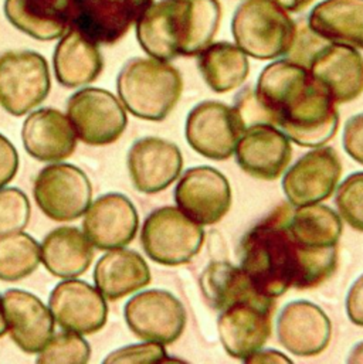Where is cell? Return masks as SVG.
Here are the masks:
<instances>
[{
	"instance_id": "6da1fadb",
	"label": "cell",
	"mask_w": 363,
	"mask_h": 364,
	"mask_svg": "<svg viewBox=\"0 0 363 364\" xmlns=\"http://www.w3.org/2000/svg\"><path fill=\"white\" fill-rule=\"evenodd\" d=\"M290 208L291 204L275 207L238 244V267L257 292L271 299L291 288H317L338 268V248L311 250L294 240L287 225Z\"/></svg>"
},
{
	"instance_id": "7a4b0ae2",
	"label": "cell",
	"mask_w": 363,
	"mask_h": 364,
	"mask_svg": "<svg viewBox=\"0 0 363 364\" xmlns=\"http://www.w3.org/2000/svg\"><path fill=\"white\" fill-rule=\"evenodd\" d=\"M254 95L268 122L300 146H324L338 132V104L301 64L273 61L260 73Z\"/></svg>"
},
{
	"instance_id": "3957f363",
	"label": "cell",
	"mask_w": 363,
	"mask_h": 364,
	"mask_svg": "<svg viewBox=\"0 0 363 364\" xmlns=\"http://www.w3.org/2000/svg\"><path fill=\"white\" fill-rule=\"evenodd\" d=\"M219 0H152L135 23L137 40L152 58L194 57L219 31Z\"/></svg>"
},
{
	"instance_id": "277c9868",
	"label": "cell",
	"mask_w": 363,
	"mask_h": 364,
	"mask_svg": "<svg viewBox=\"0 0 363 364\" xmlns=\"http://www.w3.org/2000/svg\"><path fill=\"white\" fill-rule=\"evenodd\" d=\"M117 92L130 114L161 122L181 100L183 77L169 61L135 57L122 65L117 77Z\"/></svg>"
},
{
	"instance_id": "5b68a950",
	"label": "cell",
	"mask_w": 363,
	"mask_h": 364,
	"mask_svg": "<svg viewBox=\"0 0 363 364\" xmlns=\"http://www.w3.org/2000/svg\"><path fill=\"white\" fill-rule=\"evenodd\" d=\"M295 31L297 21L275 0H244L231 18L234 43L260 61L285 57Z\"/></svg>"
},
{
	"instance_id": "8992f818",
	"label": "cell",
	"mask_w": 363,
	"mask_h": 364,
	"mask_svg": "<svg viewBox=\"0 0 363 364\" xmlns=\"http://www.w3.org/2000/svg\"><path fill=\"white\" fill-rule=\"evenodd\" d=\"M203 244V225L174 205L154 210L142 224L141 245L144 252L159 265H184L200 252Z\"/></svg>"
},
{
	"instance_id": "52a82bcc",
	"label": "cell",
	"mask_w": 363,
	"mask_h": 364,
	"mask_svg": "<svg viewBox=\"0 0 363 364\" xmlns=\"http://www.w3.org/2000/svg\"><path fill=\"white\" fill-rule=\"evenodd\" d=\"M51 90L47 60L31 50L0 54V107L11 117H23L41 105Z\"/></svg>"
},
{
	"instance_id": "ba28073f",
	"label": "cell",
	"mask_w": 363,
	"mask_h": 364,
	"mask_svg": "<svg viewBox=\"0 0 363 364\" xmlns=\"http://www.w3.org/2000/svg\"><path fill=\"white\" fill-rule=\"evenodd\" d=\"M65 114L80 142L88 146H107L117 142L128 125L127 109L112 92L87 87L67 101Z\"/></svg>"
},
{
	"instance_id": "9c48e42d",
	"label": "cell",
	"mask_w": 363,
	"mask_h": 364,
	"mask_svg": "<svg viewBox=\"0 0 363 364\" xmlns=\"http://www.w3.org/2000/svg\"><path fill=\"white\" fill-rule=\"evenodd\" d=\"M33 197L40 211L57 223L75 221L84 215L93 201V184L78 166L50 164L33 183Z\"/></svg>"
},
{
	"instance_id": "30bf717a",
	"label": "cell",
	"mask_w": 363,
	"mask_h": 364,
	"mask_svg": "<svg viewBox=\"0 0 363 364\" xmlns=\"http://www.w3.org/2000/svg\"><path fill=\"white\" fill-rule=\"evenodd\" d=\"M246 129V122L233 105L220 101H203L193 107L184 124L189 146L203 158L227 161Z\"/></svg>"
},
{
	"instance_id": "8fae6325",
	"label": "cell",
	"mask_w": 363,
	"mask_h": 364,
	"mask_svg": "<svg viewBox=\"0 0 363 364\" xmlns=\"http://www.w3.org/2000/svg\"><path fill=\"white\" fill-rule=\"evenodd\" d=\"M275 299L258 296L233 304L219 312L217 333L226 353L246 362L271 336Z\"/></svg>"
},
{
	"instance_id": "7c38bea8",
	"label": "cell",
	"mask_w": 363,
	"mask_h": 364,
	"mask_svg": "<svg viewBox=\"0 0 363 364\" xmlns=\"http://www.w3.org/2000/svg\"><path fill=\"white\" fill-rule=\"evenodd\" d=\"M128 329L141 341L169 346L181 339L187 312L179 298L165 289H148L134 295L124 306Z\"/></svg>"
},
{
	"instance_id": "4fadbf2b",
	"label": "cell",
	"mask_w": 363,
	"mask_h": 364,
	"mask_svg": "<svg viewBox=\"0 0 363 364\" xmlns=\"http://www.w3.org/2000/svg\"><path fill=\"white\" fill-rule=\"evenodd\" d=\"M177 207L200 225H213L230 211L233 193L228 179L211 166L189 168L175 188Z\"/></svg>"
},
{
	"instance_id": "5bb4252c",
	"label": "cell",
	"mask_w": 363,
	"mask_h": 364,
	"mask_svg": "<svg viewBox=\"0 0 363 364\" xmlns=\"http://www.w3.org/2000/svg\"><path fill=\"white\" fill-rule=\"evenodd\" d=\"M54 322L68 332L83 336L100 332L108 321V305L102 294L78 278L58 282L48 296Z\"/></svg>"
},
{
	"instance_id": "9a60e30c",
	"label": "cell",
	"mask_w": 363,
	"mask_h": 364,
	"mask_svg": "<svg viewBox=\"0 0 363 364\" xmlns=\"http://www.w3.org/2000/svg\"><path fill=\"white\" fill-rule=\"evenodd\" d=\"M342 176L338 152L330 146L312 148L284 172L283 190L294 207L328 200Z\"/></svg>"
},
{
	"instance_id": "2e32d148",
	"label": "cell",
	"mask_w": 363,
	"mask_h": 364,
	"mask_svg": "<svg viewBox=\"0 0 363 364\" xmlns=\"http://www.w3.org/2000/svg\"><path fill=\"white\" fill-rule=\"evenodd\" d=\"M140 228L138 210L122 193L110 191L91 201L83 215V232L95 250L110 251L130 245Z\"/></svg>"
},
{
	"instance_id": "e0dca14e",
	"label": "cell",
	"mask_w": 363,
	"mask_h": 364,
	"mask_svg": "<svg viewBox=\"0 0 363 364\" xmlns=\"http://www.w3.org/2000/svg\"><path fill=\"white\" fill-rule=\"evenodd\" d=\"M240 169L251 178L273 182L287 171L293 146L288 136L273 124L248 125L234 151Z\"/></svg>"
},
{
	"instance_id": "ac0fdd59",
	"label": "cell",
	"mask_w": 363,
	"mask_h": 364,
	"mask_svg": "<svg viewBox=\"0 0 363 364\" xmlns=\"http://www.w3.org/2000/svg\"><path fill=\"white\" fill-rule=\"evenodd\" d=\"M152 0H75L71 27L97 46L122 40Z\"/></svg>"
},
{
	"instance_id": "d6986e66",
	"label": "cell",
	"mask_w": 363,
	"mask_h": 364,
	"mask_svg": "<svg viewBox=\"0 0 363 364\" xmlns=\"http://www.w3.org/2000/svg\"><path fill=\"white\" fill-rule=\"evenodd\" d=\"M280 345L294 356L312 358L327 350L332 338L328 315L311 301L288 302L277 318Z\"/></svg>"
},
{
	"instance_id": "ffe728a7",
	"label": "cell",
	"mask_w": 363,
	"mask_h": 364,
	"mask_svg": "<svg viewBox=\"0 0 363 364\" xmlns=\"http://www.w3.org/2000/svg\"><path fill=\"white\" fill-rule=\"evenodd\" d=\"M132 186L144 194H157L177 182L183 169V156L177 144L158 136L135 141L127 155Z\"/></svg>"
},
{
	"instance_id": "44dd1931",
	"label": "cell",
	"mask_w": 363,
	"mask_h": 364,
	"mask_svg": "<svg viewBox=\"0 0 363 364\" xmlns=\"http://www.w3.org/2000/svg\"><path fill=\"white\" fill-rule=\"evenodd\" d=\"M307 68L338 105L362 95L363 57L354 47L327 41L312 54Z\"/></svg>"
},
{
	"instance_id": "7402d4cb",
	"label": "cell",
	"mask_w": 363,
	"mask_h": 364,
	"mask_svg": "<svg viewBox=\"0 0 363 364\" xmlns=\"http://www.w3.org/2000/svg\"><path fill=\"white\" fill-rule=\"evenodd\" d=\"M1 311L7 333L26 355H37L54 335L56 322L48 305L28 291L13 288L3 292Z\"/></svg>"
},
{
	"instance_id": "603a6c76",
	"label": "cell",
	"mask_w": 363,
	"mask_h": 364,
	"mask_svg": "<svg viewBox=\"0 0 363 364\" xmlns=\"http://www.w3.org/2000/svg\"><path fill=\"white\" fill-rule=\"evenodd\" d=\"M21 142L33 159L57 164L73 156L78 138L67 114L56 108H40L24 119Z\"/></svg>"
},
{
	"instance_id": "cb8c5ba5",
	"label": "cell",
	"mask_w": 363,
	"mask_h": 364,
	"mask_svg": "<svg viewBox=\"0 0 363 364\" xmlns=\"http://www.w3.org/2000/svg\"><path fill=\"white\" fill-rule=\"evenodd\" d=\"M75 0H4L7 21L38 41L60 38L71 27Z\"/></svg>"
},
{
	"instance_id": "d4e9b609",
	"label": "cell",
	"mask_w": 363,
	"mask_h": 364,
	"mask_svg": "<svg viewBox=\"0 0 363 364\" xmlns=\"http://www.w3.org/2000/svg\"><path fill=\"white\" fill-rule=\"evenodd\" d=\"M93 278L94 287L110 302L137 294L152 281L145 258L125 247L105 251L94 267Z\"/></svg>"
},
{
	"instance_id": "484cf974",
	"label": "cell",
	"mask_w": 363,
	"mask_h": 364,
	"mask_svg": "<svg viewBox=\"0 0 363 364\" xmlns=\"http://www.w3.org/2000/svg\"><path fill=\"white\" fill-rule=\"evenodd\" d=\"M94 245L83 230L63 225L51 230L40 242L44 268L56 278L68 279L84 275L94 259Z\"/></svg>"
},
{
	"instance_id": "4316f807",
	"label": "cell",
	"mask_w": 363,
	"mask_h": 364,
	"mask_svg": "<svg viewBox=\"0 0 363 364\" xmlns=\"http://www.w3.org/2000/svg\"><path fill=\"white\" fill-rule=\"evenodd\" d=\"M56 80L65 88H80L94 82L104 70V57L97 44L70 28L60 37L53 53Z\"/></svg>"
},
{
	"instance_id": "83f0119b",
	"label": "cell",
	"mask_w": 363,
	"mask_h": 364,
	"mask_svg": "<svg viewBox=\"0 0 363 364\" xmlns=\"http://www.w3.org/2000/svg\"><path fill=\"white\" fill-rule=\"evenodd\" d=\"M307 23L328 43L363 50V0H324L311 10Z\"/></svg>"
},
{
	"instance_id": "f1b7e54d",
	"label": "cell",
	"mask_w": 363,
	"mask_h": 364,
	"mask_svg": "<svg viewBox=\"0 0 363 364\" xmlns=\"http://www.w3.org/2000/svg\"><path fill=\"white\" fill-rule=\"evenodd\" d=\"M196 57L203 81L217 94L234 91L250 74L248 55L228 41L210 43Z\"/></svg>"
},
{
	"instance_id": "f546056e",
	"label": "cell",
	"mask_w": 363,
	"mask_h": 364,
	"mask_svg": "<svg viewBox=\"0 0 363 364\" xmlns=\"http://www.w3.org/2000/svg\"><path fill=\"white\" fill-rule=\"evenodd\" d=\"M287 225L294 240L305 248H338L342 237V218L331 207L315 203L291 205Z\"/></svg>"
},
{
	"instance_id": "4dcf8cb0",
	"label": "cell",
	"mask_w": 363,
	"mask_h": 364,
	"mask_svg": "<svg viewBox=\"0 0 363 364\" xmlns=\"http://www.w3.org/2000/svg\"><path fill=\"white\" fill-rule=\"evenodd\" d=\"M199 287L207 305L217 312L233 304L264 296L257 292L244 271L228 261L210 262L199 278Z\"/></svg>"
},
{
	"instance_id": "1f68e13d",
	"label": "cell",
	"mask_w": 363,
	"mask_h": 364,
	"mask_svg": "<svg viewBox=\"0 0 363 364\" xmlns=\"http://www.w3.org/2000/svg\"><path fill=\"white\" fill-rule=\"evenodd\" d=\"M40 264V244L30 234L16 231L0 235V281H21Z\"/></svg>"
},
{
	"instance_id": "d6a6232c",
	"label": "cell",
	"mask_w": 363,
	"mask_h": 364,
	"mask_svg": "<svg viewBox=\"0 0 363 364\" xmlns=\"http://www.w3.org/2000/svg\"><path fill=\"white\" fill-rule=\"evenodd\" d=\"M91 346L83 335L63 331L54 333L37 353V363H88Z\"/></svg>"
},
{
	"instance_id": "836d02e7",
	"label": "cell",
	"mask_w": 363,
	"mask_h": 364,
	"mask_svg": "<svg viewBox=\"0 0 363 364\" xmlns=\"http://www.w3.org/2000/svg\"><path fill=\"white\" fill-rule=\"evenodd\" d=\"M31 215L27 194L19 187L0 188V235L24 231Z\"/></svg>"
},
{
	"instance_id": "e575fe53",
	"label": "cell",
	"mask_w": 363,
	"mask_h": 364,
	"mask_svg": "<svg viewBox=\"0 0 363 364\" xmlns=\"http://www.w3.org/2000/svg\"><path fill=\"white\" fill-rule=\"evenodd\" d=\"M335 204L341 218L363 232V172L349 175L337 187Z\"/></svg>"
},
{
	"instance_id": "d590c367",
	"label": "cell",
	"mask_w": 363,
	"mask_h": 364,
	"mask_svg": "<svg viewBox=\"0 0 363 364\" xmlns=\"http://www.w3.org/2000/svg\"><path fill=\"white\" fill-rule=\"evenodd\" d=\"M174 362L168 356L167 346L157 342L134 343L111 352L104 363H167Z\"/></svg>"
},
{
	"instance_id": "8d00e7d4",
	"label": "cell",
	"mask_w": 363,
	"mask_h": 364,
	"mask_svg": "<svg viewBox=\"0 0 363 364\" xmlns=\"http://www.w3.org/2000/svg\"><path fill=\"white\" fill-rule=\"evenodd\" d=\"M342 146L355 162L363 166V112L351 117L347 121Z\"/></svg>"
},
{
	"instance_id": "74e56055",
	"label": "cell",
	"mask_w": 363,
	"mask_h": 364,
	"mask_svg": "<svg viewBox=\"0 0 363 364\" xmlns=\"http://www.w3.org/2000/svg\"><path fill=\"white\" fill-rule=\"evenodd\" d=\"M19 171V154L14 145L0 134V188L11 182Z\"/></svg>"
},
{
	"instance_id": "f35d334b",
	"label": "cell",
	"mask_w": 363,
	"mask_h": 364,
	"mask_svg": "<svg viewBox=\"0 0 363 364\" xmlns=\"http://www.w3.org/2000/svg\"><path fill=\"white\" fill-rule=\"evenodd\" d=\"M345 309L349 321L354 325L363 328V274L358 277V279L349 288L345 301Z\"/></svg>"
},
{
	"instance_id": "ab89813d",
	"label": "cell",
	"mask_w": 363,
	"mask_h": 364,
	"mask_svg": "<svg viewBox=\"0 0 363 364\" xmlns=\"http://www.w3.org/2000/svg\"><path fill=\"white\" fill-rule=\"evenodd\" d=\"M244 363H293V360L274 349H260L246 359Z\"/></svg>"
},
{
	"instance_id": "60d3db41",
	"label": "cell",
	"mask_w": 363,
	"mask_h": 364,
	"mask_svg": "<svg viewBox=\"0 0 363 364\" xmlns=\"http://www.w3.org/2000/svg\"><path fill=\"white\" fill-rule=\"evenodd\" d=\"M288 13H300L311 6L315 0H275Z\"/></svg>"
},
{
	"instance_id": "b9f144b4",
	"label": "cell",
	"mask_w": 363,
	"mask_h": 364,
	"mask_svg": "<svg viewBox=\"0 0 363 364\" xmlns=\"http://www.w3.org/2000/svg\"><path fill=\"white\" fill-rule=\"evenodd\" d=\"M347 362L348 363H363V341L357 343L351 352H349V356L347 358Z\"/></svg>"
},
{
	"instance_id": "7bdbcfd3",
	"label": "cell",
	"mask_w": 363,
	"mask_h": 364,
	"mask_svg": "<svg viewBox=\"0 0 363 364\" xmlns=\"http://www.w3.org/2000/svg\"><path fill=\"white\" fill-rule=\"evenodd\" d=\"M6 333H7V326H6L3 311H1V296H0V338L4 336Z\"/></svg>"
}]
</instances>
